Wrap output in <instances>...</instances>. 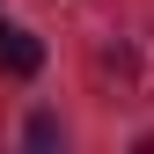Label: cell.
<instances>
[{
  "mask_svg": "<svg viewBox=\"0 0 154 154\" xmlns=\"http://www.w3.org/2000/svg\"><path fill=\"white\" fill-rule=\"evenodd\" d=\"M88 73L110 103H154V37L147 29H110L95 37L88 51Z\"/></svg>",
  "mask_w": 154,
  "mask_h": 154,
  "instance_id": "6da1fadb",
  "label": "cell"
},
{
  "mask_svg": "<svg viewBox=\"0 0 154 154\" xmlns=\"http://www.w3.org/2000/svg\"><path fill=\"white\" fill-rule=\"evenodd\" d=\"M29 147H59V118H29Z\"/></svg>",
  "mask_w": 154,
  "mask_h": 154,
  "instance_id": "3957f363",
  "label": "cell"
},
{
  "mask_svg": "<svg viewBox=\"0 0 154 154\" xmlns=\"http://www.w3.org/2000/svg\"><path fill=\"white\" fill-rule=\"evenodd\" d=\"M0 66H8V73H22V81H29V73L44 66V44H37L29 29H0Z\"/></svg>",
  "mask_w": 154,
  "mask_h": 154,
  "instance_id": "7a4b0ae2",
  "label": "cell"
}]
</instances>
